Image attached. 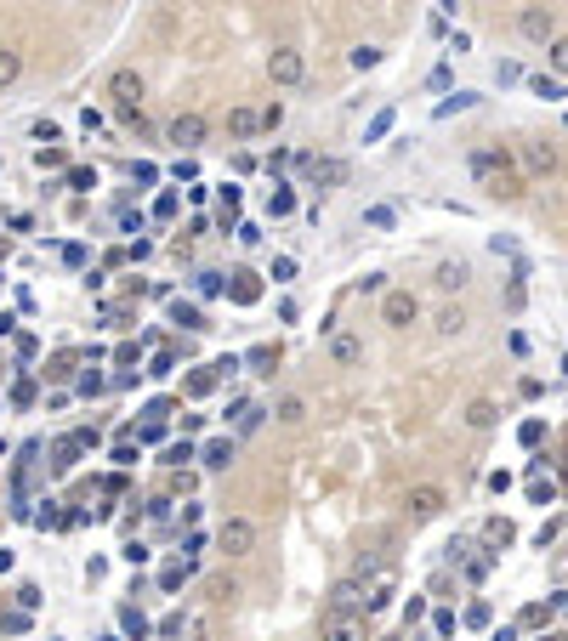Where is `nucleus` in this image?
Listing matches in <instances>:
<instances>
[{
	"label": "nucleus",
	"mask_w": 568,
	"mask_h": 641,
	"mask_svg": "<svg viewBox=\"0 0 568 641\" xmlns=\"http://www.w3.org/2000/svg\"><path fill=\"white\" fill-rule=\"evenodd\" d=\"M466 165H472V176H478L489 193H506V199L517 193V176H512V165H506V154H495V148H472Z\"/></svg>",
	"instance_id": "nucleus-1"
},
{
	"label": "nucleus",
	"mask_w": 568,
	"mask_h": 641,
	"mask_svg": "<svg viewBox=\"0 0 568 641\" xmlns=\"http://www.w3.org/2000/svg\"><path fill=\"white\" fill-rule=\"evenodd\" d=\"M512 29H517V40H529V46H551V40L563 35L551 6H523V12L512 18Z\"/></svg>",
	"instance_id": "nucleus-2"
},
{
	"label": "nucleus",
	"mask_w": 568,
	"mask_h": 641,
	"mask_svg": "<svg viewBox=\"0 0 568 641\" xmlns=\"http://www.w3.org/2000/svg\"><path fill=\"white\" fill-rule=\"evenodd\" d=\"M381 324H387V330H409V324H421V295H415V290H387V295H381Z\"/></svg>",
	"instance_id": "nucleus-3"
},
{
	"label": "nucleus",
	"mask_w": 568,
	"mask_h": 641,
	"mask_svg": "<svg viewBox=\"0 0 568 641\" xmlns=\"http://www.w3.org/2000/svg\"><path fill=\"white\" fill-rule=\"evenodd\" d=\"M319 641H375V636H370V619H364V613H336V607H330L319 619Z\"/></svg>",
	"instance_id": "nucleus-4"
},
{
	"label": "nucleus",
	"mask_w": 568,
	"mask_h": 641,
	"mask_svg": "<svg viewBox=\"0 0 568 641\" xmlns=\"http://www.w3.org/2000/svg\"><path fill=\"white\" fill-rule=\"evenodd\" d=\"M267 80H273V86H302L307 57L296 52V46H273V52H267Z\"/></svg>",
	"instance_id": "nucleus-5"
},
{
	"label": "nucleus",
	"mask_w": 568,
	"mask_h": 641,
	"mask_svg": "<svg viewBox=\"0 0 568 641\" xmlns=\"http://www.w3.org/2000/svg\"><path fill=\"white\" fill-rule=\"evenodd\" d=\"M216 545H222V556H233V562L250 556V551H256V522H250V517H228L222 528H216Z\"/></svg>",
	"instance_id": "nucleus-6"
},
{
	"label": "nucleus",
	"mask_w": 568,
	"mask_h": 641,
	"mask_svg": "<svg viewBox=\"0 0 568 641\" xmlns=\"http://www.w3.org/2000/svg\"><path fill=\"white\" fill-rule=\"evenodd\" d=\"M444 505H449V494H444L438 483H415V488L404 494V511H409V522H432L438 511H444Z\"/></svg>",
	"instance_id": "nucleus-7"
},
{
	"label": "nucleus",
	"mask_w": 568,
	"mask_h": 641,
	"mask_svg": "<svg viewBox=\"0 0 568 641\" xmlns=\"http://www.w3.org/2000/svg\"><path fill=\"white\" fill-rule=\"evenodd\" d=\"M165 142H177L182 154L194 159V148H199V142H205V120H199L194 108H188V114H177V120L165 125Z\"/></svg>",
	"instance_id": "nucleus-8"
},
{
	"label": "nucleus",
	"mask_w": 568,
	"mask_h": 641,
	"mask_svg": "<svg viewBox=\"0 0 568 641\" xmlns=\"http://www.w3.org/2000/svg\"><path fill=\"white\" fill-rule=\"evenodd\" d=\"M142 74L137 69H114L108 74V97H114V108H142Z\"/></svg>",
	"instance_id": "nucleus-9"
},
{
	"label": "nucleus",
	"mask_w": 568,
	"mask_h": 641,
	"mask_svg": "<svg viewBox=\"0 0 568 641\" xmlns=\"http://www.w3.org/2000/svg\"><path fill=\"white\" fill-rule=\"evenodd\" d=\"M302 171L313 188H336V182H347V159L336 154H324V159H302Z\"/></svg>",
	"instance_id": "nucleus-10"
},
{
	"label": "nucleus",
	"mask_w": 568,
	"mask_h": 641,
	"mask_svg": "<svg viewBox=\"0 0 568 641\" xmlns=\"http://www.w3.org/2000/svg\"><path fill=\"white\" fill-rule=\"evenodd\" d=\"M432 330L444 335V341H455V335H466V330H472V312H466L461 301H449V307L438 312V318H432Z\"/></svg>",
	"instance_id": "nucleus-11"
},
{
	"label": "nucleus",
	"mask_w": 568,
	"mask_h": 641,
	"mask_svg": "<svg viewBox=\"0 0 568 641\" xmlns=\"http://www.w3.org/2000/svg\"><path fill=\"white\" fill-rule=\"evenodd\" d=\"M330 364H336V369H358V364H364V341H358V335H330Z\"/></svg>",
	"instance_id": "nucleus-12"
},
{
	"label": "nucleus",
	"mask_w": 568,
	"mask_h": 641,
	"mask_svg": "<svg viewBox=\"0 0 568 641\" xmlns=\"http://www.w3.org/2000/svg\"><path fill=\"white\" fill-rule=\"evenodd\" d=\"M199 460H205V471H228L233 460H239V443H233V437H211V443L199 449Z\"/></svg>",
	"instance_id": "nucleus-13"
},
{
	"label": "nucleus",
	"mask_w": 568,
	"mask_h": 641,
	"mask_svg": "<svg viewBox=\"0 0 568 641\" xmlns=\"http://www.w3.org/2000/svg\"><path fill=\"white\" fill-rule=\"evenodd\" d=\"M330 607H336V613H358V607H364V579H336V585H330Z\"/></svg>",
	"instance_id": "nucleus-14"
},
{
	"label": "nucleus",
	"mask_w": 568,
	"mask_h": 641,
	"mask_svg": "<svg viewBox=\"0 0 568 641\" xmlns=\"http://www.w3.org/2000/svg\"><path fill=\"white\" fill-rule=\"evenodd\" d=\"M466 284H472V267H466L461 256H449V261H438V290H449V295H461Z\"/></svg>",
	"instance_id": "nucleus-15"
},
{
	"label": "nucleus",
	"mask_w": 568,
	"mask_h": 641,
	"mask_svg": "<svg viewBox=\"0 0 568 641\" xmlns=\"http://www.w3.org/2000/svg\"><path fill=\"white\" fill-rule=\"evenodd\" d=\"M228 295L239 301V307H256V301H262V278H256V273H233Z\"/></svg>",
	"instance_id": "nucleus-16"
},
{
	"label": "nucleus",
	"mask_w": 568,
	"mask_h": 641,
	"mask_svg": "<svg viewBox=\"0 0 568 641\" xmlns=\"http://www.w3.org/2000/svg\"><path fill=\"white\" fill-rule=\"evenodd\" d=\"M523 159H529L534 176H551V171H557V148H551V142H529V148H523Z\"/></svg>",
	"instance_id": "nucleus-17"
},
{
	"label": "nucleus",
	"mask_w": 568,
	"mask_h": 641,
	"mask_svg": "<svg viewBox=\"0 0 568 641\" xmlns=\"http://www.w3.org/2000/svg\"><path fill=\"white\" fill-rule=\"evenodd\" d=\"M228 131L233 137H256L262 131V108H228Z\"/></svg>",
	"instance_id": "nucleus-18"
},
{
	"label": "nucleus",
	"mask_w": 568,
	"mask_h": 641,
	"mask_svg": "<svg viewBox=\"0 0 568 641\" xmlns=\"http://www.w3.org/2000/svg\"><path fill=\"white\" fill-rule=\"evenodd\" d=\"M171 324H182V330H211V324H205V312H199L194 307V301H182V295H177V301H171Z\"/></svg>",
	"instance_id": "nucleus-19"
},
{
	"label": "nucleus",
	"mask_w": 568,
	"mask_h": 641,
	"mask_svg": "<svg viewBox=\"0 0 568 641\" xmlns=\"http://www.w3.org/2000/svg\"><path fill=\"white\" fill-rule=\"evenodd\" d=\"M120 630L131 641H148V636H154V630H148V619H142V607H131V602L120 607Z\"/></svg>",
	"instance_id": "nucleus-20"
},
{
	"label": "nucleus",
	"mask_w": 568,
	"mask_h": 641,
	"mask_svg": "<svg viewBox=\"0 0 568 641\" xmlns=\"http://www.w3.org/2000/svg\"><path fill=\"white\" fill-rule=\"evenodd\" d=\"M18 74H23V52L18 46H0V91L18 86Z\"/></svg>",
	"instance_id": "nucleus-21"
},
{
	"label": "nucleus",
	"mask_w": 568,
	"mask_h": 641,
	"mask_svg": "<svg viewBox=\"0 0 568 641\" xmlns=\"http://www.w3.org/2000/svg\"><path fill=\"white\" fill-rule=\"evenodd\" d=\"M80 454H86V449H80V437H63V443L52 449V471H74V466H80Z\"/></svg>",
	"instance_id": "nucleus-22"
},
{
	"label": "nucleus",
	"mask_w": 568,
	"mask_h": 641,
	"mask_svg": "<svg viewBox=\"0 0 568 641\" xmlns=\"http://www.w3.org/2000/svg\"><path fill=\"white\" fill-rule=\"evenodd\" d=\"M466 426H472V432H489V426H495V403H489V398L466 403Z\"/></svg>",
	"instance_id": "nucleus-23"
},
{
	"label": "nucleus",
	"mask_w": 568,
	"mask_h": 641,
	"mask_svg": "<svg viewBox=\"0 0 568 641\" xmlns=\"http://www.w3.org/2000/svg\"><path fill=\"white\" fill-rule=\"evenodd\" d=\"M546 63H551V80H568V35H557L546 46Z\"/></svg>",
	"instance_id": "nucleus-24"
},
{
	"label": "nucleus",
	"mask_w": 568,
	"mask_h": 641,
	"mask_svg": "<svg viewBox=\"0 0 568 641\" xmlns=\"http://www.w3.org/2000/svg\"><path fill=\"white\" fill-rule=\"evenodd\" d=\"M239 364H250L256 375H273V364H279V347H250Z\"/></svg>",
	"instance_id": "nucleus-25"
},
{
	"label": "nucleus",
	"mask_w": 568,
	"mask_h": 641,
	"mask_svg": "<svg viewBox=\"0 0 568 641\" xmlns=\"http://www.w3.org/2000/svg\"><path fill=\"white\" fill-rule=\"evenodd\" d=\"M205 392H216V369L205 364L199 375H188V386H182V398H205Z\"/></svg>",
	"instance_id": "nucleus-26"
},
{
	"label": "nucleus",
	"mask_w": 568,
	"mask_h": 641,
	"mask_svg": "<svg viewBox=\"0 0 568 641\" xmlns=\"http://www.w3.org/2000/svg\"><path fill=\"white\" fill-rule=\"evenodd\" d=\"M529 91H534V97H546V103L568 97V91H563V80H551V74H534V80H529Z\"/></svg>",
	"instance_id": "nucleus-27"
},
{
	"label": "nucleus",
	"mask_w": 568,
	"mask_h": 641,
	"mask_svg": "<svg viewBox=\"0 0 568 641\" xmlns=\"http://www.w3.org/2000/svg\"><path fill=\"white\" fill-rule=\"evenodd\" d=\"M188 460H199V449H194V443H188V437L165 449V466H171V471H182V466H188Z\"/></svg>",
	"instance_id": "nucleus-28"
},
{
	"label": "nucleus",
	"mask_w": 568,
	"mask_h": 641,
	"mask_svg": "<svg viewBox=\"0 0 568 641\" xmlns=\"http://www.w3.org/2000/svg\"><path fill=\"white\" fill-rule=\"evenodd\" d=\"M273 415H279L284 426H302V420H307V403L302 398H279V409H273Z\"/></svg>",
	"instance_id": "nucleus-29"
},
{
	"label": "nucleus",
	"mask_w": 568,
	"mask_h": 641,
	"mask_svg": "<svg viewBox=\"0 0 568 641\" xmlns=\"http://www.w3.org/2000/svg\"><path fill=\"white\" fill-rule=\"evenodd\" d=\"M194 290L205 295V301H211V295H222V290H228V278H222V273H211V267H205V273L194 278Z\"/></svg>",
	"instance_id": "nucleus-30"
},
{
	"label": "nucleus",
	"mask_w": 568,
	"mask_h": 641,
	"mask_svg": "<svg viewBox=\"0 0 568 641\" xmlns=\"http://www.w3.org/2000/svg\"><path fill=\"white\" fill-rule=\"evenodd\" d=\"M381 57H387V52H381V46H353V57H347V63H353V69L364 74V69H375Z\"/></svg>",
	"instance_id": "nucleus-31"
},
{
	"label": "nucleus",
	"mask_w": 568,
	"mask_h": 641,
	"mask_svg": "<svg viewBox=\"0 0 568 641\" xmlns=\"http://www.w3.org/2000/svg\"><path fill=\"white\" fill-rule=\"evenodd\" d=\"M387 131H392V108H381V114H375V120L364 125V142H381Z\"/></svg>",
	"instance_id": "nucleus-32"
},
{
	"label": "nucleus",
	"mask_w": 568,
	"mask_h": 641,
	"mask_svg": "<svg viewBox=\"0 0 568 641\" xmlns=\"http://www.w3.org/2000/svg\"><path fill=\"white\" fill-rule=\"evenodd\" d=\"M74 392H80V398H103V392H108V381L97 375V369H91V375H80V386H74Z\"/></svg>",
	"instance_id": "nucleus-33"
},
{
	"label": "nucleus",
	"mask_w": 568,
	"mask_h": 641,
	"mask_svg": "<svg viewBox=\"0 0 568 641\" xmlns=\"http://www.w3.org/2000/svg\"><path fill=\"white\" fill-rule=\"evenodd\" d=\"M69 188H74V193H91V188H97V171H86V165H74V171H69Z\"/></svg>",
	"instance_id": "nucleus-34"
},
{
	"label": "nucleus",
	"mask_w": 568,
	"mask_h": 641,
	"mask_svg": "<svg viewBox=\"0 0 568 641\" xmlns=\"http://www.w3.org/2000/svg\"><path fill=\"white\" fill-rule=\"evenodd\" d=\"M478 97L472 91H455V103H438V120H449V114H461V108H472Z\"/></svg>",
	"instance_id": "nucleus-35"
},
{
	"label": "nucleus",
	"mask_w": 568,
	"mask_h": 641,
	"mask_svg": "<svg viewBox=\"0 0 568 641\" xmlns=\"http://www.w3.org/2000/svg\"><path fill=\"white\" fill-rule=\"evenodd\" d=\"M358 295H387V273H364L358 278Z\"/></svg>",
	"instance_id": "nucleus-36"
},
{
	"label": "nucleus",
	"mask_w": 568,
	"mask_h": 641,
	"mask_svg": "<svg viewBox=\"0 0 568 641\" xmlns=\"http://www.w3.org/2000/svg\"><path fill=\"white\" fill-rule=\"evenodd\" d=\"M40 602H46V596H40V585H18V607H23V613H35Z\"/></svg>",
	"instance_id": "nucleus-37"
},
{
	"label": "nucleus",
	"mask_w": 568,
	"mask_h": 641,
	"mask_svg": "<svg viewBox=\"0 0 568 641\" xmlns=\"http://www.w3.org/2000/svg\"><path fill=\"white\" fill-rule=\"evenodd\" d=\"M455 624H461V619H455L449 607H438V613H432V630H438V636H455Z\"/></svg>",
	"instance_id": "nucleus-38"
},
{
	"label": "nucleus",
	"mask_w": 568,
	"mask_h": 641,
	"mask_svg": "<svg viewBox=\"0 0 568 641\" xmlns=\"http://www.w3.org/2000/svg\"><path fill=\"white\" fill-rule=\"evenodd\" d=\"M267 210H273V216H290V210H296V193H290V188H279V193H273V205H267Z\"/></svg>",
	"instance_id": "nucleus-39"
},
{
	"label": "nucleus",
	"mask_w": 568,
	"mask_h": 641,
	"mask_svg": "<svg viewBox=\"0 0 568 641\" xmlns=\"http://www.w3.org/2000/svg\"><path fill=\"white\" fill-rule=\"evenodd\" d=\"M12 403H18V409H29V403H35V381H29V375L12 386Z\"/></svg>",
	"instance_id": "nucleus-40"
},
{
	"label": "nucleus",
	"mask_w": 568,
	"mask_h": 641,
	"mask_svg": "<svg viewBox=\"0 0 568 641\" xmlns=\"http://www.w3.org/2000/svg\"><path fill=\"white\" fill-rule=\"evenodd\" d=\"M131 176H137L142 188H148V182H160V165H148V159H137V165H131Z\"/></svg>",
	"instance_id": "nucleus-41"
},
{
	"label": "nucleus",
	"mask_w": 568,
	"mask_h": 641,
	"mask_svg": "<svg viewBox=\"0 0 568 641\" xmlns=\"http://www.w3.org/2000/svg\"><path fill=\"white\" fill-rule=\"evenodd\" d=\"M154 216H160V222H171V216H177V193H160V199H154Z\"/></svg>",
	"instance_id": "nucleus-42"
},
{
	"label": "nucleus",
	"mask_w": 568,
	"mask_h": 641,
	"mask_svg": "<svg viewBox=\"0 0 568 641\" xmlns=\"http://www.w3.org/2000/svg\"><path fill=\"white\" fill-rule=\"evenodd\" d=\"M171 369H177V352H160V358H154V369H148V375H154V381H165V375H171Z\"/></svg>",
	"instance_id": "nucleus-43"
},
{
	"label": "nucleus",
	"mask_w": 568,
	"mask_h": 641,
	"mask_svg": "<svg viewBox=\"0 0 568 641\" xmlns=\"http://www.w3.org/2000/svg\"><path fill=\"white\" fill-rule=\"evenodd\" d=\"M0 624H6L12 636H23V630H29V613H6V607H0Z\"/></svg>",
	"instance_id": "nucleus-44"
},
{
	"label": "nucleus",
	"mask_w": 568,
	"mask_h": 641,
	"mask_svg": "<svg viewBox=\"0 0 568 641\" xmlns=\"http://www.w3.org/2000/svg\"><path fill=\"white\" fill-rule=\"evenodd\" d=\"M188 568H194V562H182V568H165V573H160V585H165V590H177L182 579H188Z\"/></svg>",
	"instance_id": "nucleus-45"
},
{
	"label": "nucleus",
	"mask_w": 568,
	"mask_h": 641,
	"mask_svg": "<svg viewBox=\"0 0 568 641\" xmlns=\"http://www.w3.org/2000/svg\"><path fill=\"white\" fill-rule=\"evenodd\" d=\"M273 278H279V284H290V278H296V261H290V256H273Z\"/></svg>",
	"instance_id": "nucleus-46"
},
{
	"label": "nucleus",
	"mask_w": 568,
	"mask_h": 641,
	"mask_svg": "<svg viewBox=\"0 0 568 641\" xmlns=\"http://www.w3.org/2000/svg\"><path fill=\"white\" fill-rule=\"evenodd\" d=\"M279 120H284V103H267L262 108V131H279Z\"/></svg>",
	"instance_id": "nucleus-47"
},
{
	"label": "nucleus",
	"mask_w": 568,
	"mask_h": 641,
	"mask_svg": "<svg viewBox=\"0 0 568 641\" xmlns=\"http://www.w3.org/2000/svg\"><path fill=\"white\" fill-rule=\"evenodd\" d=\"M114 466H137V449H131L125 437H120V443H114Z\"/></svg>",
	"instance_id": "nucleus-48"
},
{
	"label": "nucleus",
	"mask_w": 568,
	"mask_h": 641,
	"mask_svg": "<svg viewBox=\"0 0 568 641\" xmlns=\"http://www.w3.org/2000/svg\"><path fill=\"white\" fill-rule=\"evenodd\" d=\"M216 381H228V375H233V369H239V358H233V352H222V358H216Z\"/></svg>",
	"instance_id": "nucleus-49"
},
{
	"label": "nucleus",
	"mask_w": 568,
	"mask_h": 641,
	"mask_svg": "<svg viewBox=\"0 0 568 641\" xmlns=\"http://www.w3.org/2000/svg\"><path fill=\"white\" fill-rule=\"evenodd\" d=\"M35 165H40V171H46V165L57 171V165H63V148H40V154H35Z\"/></svg>",
	"instance_id": "nucleus-50"
},
{
	"label": "nucleus",
	"mask_w": 568,
	"mask_h": 641,
	"mask_svg": "<svg viewBox=\"0 0 568 641\" xmlns=\"http://www.w3.org/2000/svg\"><path fill=\"white\" fill-rule=\"evenodd\" d=\"M171 176H177V182H194L199 165H194V159H177V165H171Z\"/></svg>",
	"instance_id": "nucleus-51"
},
{
	"label": "nucleus",
	"mask_w": 568,
	"mask_h": 641,
	"mask_svg": "<svg viewBox=\"0 0 568 641\" xmlns=\"http://www.w3.org/2000/svg\"><path fill=\"white\" fill-rule=\"evenodd\" d=\"M69 364H74V358H57V364H52V369H46V381H69V375H74V369H69Z\"/></svg>",
	"instance_id": "nucleus-52"
},
{
	"label": "nucleus",
	"mask_w": 568,
	"mask_h": 641,
	"mask_svg": "<svg viewBox=\"0 0 568 641\" xmlns=\"http://www.w3.org/2000/svg\"><path fill=\"white\" fill-rule=\"evenodd\" d=\"M489 562H495V556H472V562H466V579H483V573H489Z\"/></svg>",
	"instance_id": "nucleus-53"
},
{
	"label": "nucleus",
	"mask_w": 568,
	"mask_h": 641,
	"mask_svg": "<svg viewBox=\"0 0 568 641\" xmlns=\"http://www.w3.org/2000/svg\"><path fill=\"white\" fill-rule=\"evenodd\" d=\"M125 256H131V261H148V256H154V244H148V239H131V250H125Z\"/></svg>",
	"instance_id": "nucleus-54"
},
{
	"label": "nucleus",
	"mask_w": 568,
	"mask_h": 641,
	"mask_svg": "<svg viewBox=\"0 0 568 641\" xmlns=\"http://www.w3.org/2000/svg\"><path fill=\"white\" fill-rule=\"evenodd\" d=\"M523 301H529V290H523V278H517L512 290H506V307H512V312H517V307H523Z\"/></svg>",
	"instance_id": "nucleus-55"
},
{
	"label": "nucleus",
	"mask_w": 568,
	"mask_h": 641,
	"mask_svg": "<svg viewBox=\"0 0 568 641\" xmlns=\"http://www.w3.org/2000/svg\"><path fill=\"white\" fill-rule=\"evenodd\" d=\"M120 556H125V562H148V545H142V539H131V545H125Z\"/></svg>",
	"instance_id": "nucleus-56"
},
{
	"label": "nucleus",
	"mask_w": 568,
	"mask_h": 641,
	"mask_svg": "<svg viewBox=\"0 0 568 641\" xmlns=\"http://www.w3.org/2000/svg\"><path fill=\"white\" fill-rule=\"evenodd\" d=\"M466 624H489V602H472V607H466Z\"/></svg>",
	"instance_id": "nucleus-57"
},
{
	"label": "nucleus",
	"mask_w": 568,
	"mask_h": 641,
	"mask_svg": "<svg viewBox=\"0 0 568 641\" xmlns=\"http://www.w3.org/2000/svg\"><path fill=\"white\" fill-rule=\"evenodd\" d=\"M35 137H40V142H57V137H63V131H57L52 120H35Z\"/></svg>",
	"instance_id": "nucleus-58"
},
{
	"label": "nucleus",
	"mask_w": 568,
	"mask_h": 641,
	"mask_svg": "<svg viewBox=\"0 0 568 641\" xmlns=\"http://www.w3.org/2000/svg\"><path fill=\"white\" fill-rule=\"evenodd\" d=\"M489 641H517V630H512V624H500V630H495Z\"/></svg>",
	"instance_id": "nucleus-59"
}]
</instances>
